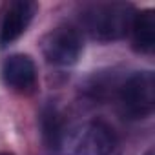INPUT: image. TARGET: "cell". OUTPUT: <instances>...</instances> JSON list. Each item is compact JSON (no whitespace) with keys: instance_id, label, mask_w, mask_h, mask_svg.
Here are the masks:
<instances>
[{"instance_id":"6da1fadb","label":"cell","mask_w":155,"mask_h":155,"mask_svg":"<svg viewBox=\"0 0 155 155\" xmlns=\"http://www.w3.org/2000/svg\"><path fill=\"white\" fill-rule=\"evenodd\" d=\"M115 144V133L108 124L88 120L64 126L55 151L62 155H111Z\"/></svg>"},{"instance_id":"7a4b0ae2","label":"cell","mask_w":155,"mask_h":155,"mask_svg":"<svg viewBox=\"0 0 155 155\" xmlns=\"http://www.w3.org/2000/svg\"><path fill=\"white\" fill-rule=\"evenodd\" d=\"M130 6L124 4H97L93 6L86 17V28L90 35L97 40H115L128 33L131 26Z\"/></svg>"},{"instance_id":"3957f363","label":"cell","mask_w":155,"mask_h":155,"mask_svg":"<svg viewBox=\"0 0 155 155\" xmlns=\"http://www.w3.org/2000/svg\"><path fill=\"white\" fill-rule=\"evenodd\" d=\"M120 104L128 117L144 119L155 108V79L153 73H135L120 90Z\"/></svg>"},{"instance_id":"277c9868","label":"cell","mask_w":155,"mask_h":155,"mask_svg":"<svg viewBox=\"0 0 155 155\" xmlns=\"http://www.w3.org/2000/svg\"><path fill=\"white\" fill-rule=\"evenodd\" d=\"M42 49L48 62L55 66H71L81 57L82 38L77 29L69 26H58L46 35Z\"/></svg>"},{"instance_id":"5b68a950","label":"cell","mask_w":155,"mask_h":155,"mask_svg":"<svg viewBox=\"0 0 155 155\" xmlns=\"http://www.w3.org/2000/svg\"><path fill=\"white\" fill-rule=\"evenodd\" d=\"M35 13V6L26 0H18L9 6L6 11V17L2 20V28H0V46H8L15 42L29 26L31 18Z\"/></svg>"},{"instance_id":"8992f818","label":"cell","mask_w":155,"mask_h":155,"mask_svg":"<svg viewBox=\"0 0 155 155\" xmlns=\"http://www.w3.org/2000/svg\"><path fill=\"white\" fill-rule=\"evenodd\" d=\"M4 82L18 91H28L37 82V69L29 57L26 55H13L4 62L2 68Z\"/></svg>"},{"instance_id":"52a82bcc","label":"cell","mask_w":155,"mask_h":155,"mask_svg":"<svg viewBox=\"0 0 155 155\" xmlns=\"http://www.w3.org/2000/svg\"><path fill=\"white\" fill-rule=\"evenodd\" d=\"M131 35L135 49L139 51H151L155 46V13L151 9L140 11L131 18Z\"/></svg>"},{"instance_id":"ba28073f","label":"cell","mask_w":155,"mask_h":155,"mask_svg":"<svg viewBox=\"0 0 155 155\" xmlns=\"http://www.w3.org/2000/svg\"><path fill=\"white\" fill-rule=\"evenodd\" d=\"M146 155H153V151H148V153H146Z\"/></svg>"},{"instance_id":"9c48e42d","label":"cell","mask_w":155,"mask_h":155,"mask_svg":"<svg viewBox=\"0 0 155 155\" xmlns=\"http://www.w3.org/2000/svg\"><path fill=\"white\" fill-rule=\"evenodd\" d=\"M2 155H9V153H2Z\"/></svg>"}]
</instances>
